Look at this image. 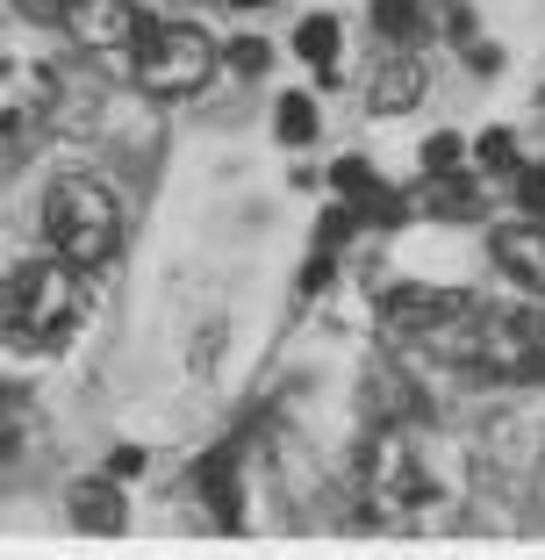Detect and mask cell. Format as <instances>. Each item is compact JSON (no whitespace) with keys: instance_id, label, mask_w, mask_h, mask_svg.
Wrapping results in <instances>:
<instances>
[{"instance_id":"2","label":"cell","mask_w":545,"mask_h":560,"mask_svg":"<svg viewBox=\"0 0 545 560\" xmlns=\"http://www.w3.org/2000/svg\"><path fill=\"white\" fill-rule=\"evenodd\" d=\"M80 266L72 259H22L15 273L0 280V338L15 352H58L80 330Z\"/></svg>"},{"instance_id":"11","label":"cell","mask_w":545,"mask_h":560,"mask_svg":"<svg viewBox=\"0 0 545 560\" xmlns=\"http://www.w3.org/2000/svg\"><path fill=\"white\" fill-rule=\"evenodd\" d=\"M66 511H72V525H80V532H94V539H116V532L130 525V511H122V489H116L108 475H86V481H72Z\"/></svg>"},{"instance_id":"22","label":"cell","mask_w":545,"mask_h":560,"mask_svg":"<svg viewBox=\"0 0 545 560\" xmlns=\"http://www.w3.org/2000/svg\"><path fill=\"white\" fill-rule=\"evenodd\" d=\"M337 187H345V195H366V187H374V173H366V159H337V173H331Z\"/></svg>"},{"instance_id":"20","label":"cell","mask_w":545,"mask_h":560,"mask_svg":"<svg viewBox=\"0 0 545 560\" xmlns=\"http://www.w3.org/2000/svg\"><path fill=\"white\" fill-rule=\"evenodd\" d=\"M460 137H452V130H438V137H430V144H424V173H452V165H460Z\"/></svg>"},{"instance_id":"24","label":"cell","mask_w":545,"mask_h":560,"mask_svg":"<svg viewBox=\"0 0 545 560\" xmlns=\"http://www.w3.org/2000/svg\"><path fill=\"white\" fill-rule=\"evenodd\" d=\"M230 8H265V0H230Z\"/></svg>"},{"instance_id":"10","label":"cell","mask_w":545,"mask_h":560,"mask_svg":"<svg viewBox=\"0 0 545 560\" xmlns=\"http://www.w3.org/2000/svg\"><path fill=\"white\" fill-rule=\"evenodd\" d=\"M488 252H496V266L517 280V288L545 295V223H502Z\"/></svg>"},{"instance_id":"5","label":"cell","mask_w":545,"mask_h":560,"mask_svg":"<svg viewBox=\"0 0 545 560\" xmlns=\"http://www.w3.org/2000/svg\"><path fill=\"white\" fill-rule=\"evenodd\" d=\"M215 66H223V50H215L194 22H151L130 80L144 86V94H158V101H180V94H201Z\"/></svg>"},{"instance_id":"8","label":"cell","mask_w":545,"mask_h":560,"mask_svg":"<svg viewBox=\"0 0 545 560\" xmlns=\"http://www.w3.org/2000/svg\"><path fill=\"white\" fill-rule=\"evenodd\" d=\"M44 108H50V72L0 58V137L36 130V122H44Z\"/></svg>"},{"instance_id":"13","label":"cell","mask_w":545,"mask_h":560,"mask_svg":"<svg viewBox=\"0 0 545 560\" xmlns=\"http://www.w3.org/2000/svg\"><path fill=\"white\" fill-rule=\"evenodd\" d=\"M424 209H430V215H446V223H466V215H481V187L466 180V173H430Z\"/></svg>"},{"instance_id":"12","label":"cell","mask_w":545,"mask_h":560,"mask_svg":"<svg viewBox=\"0 0 545 560\" xmlns=\"http://www.w3.org/2000/svg\"><path fill=\"white\" fill-rule=\"evenodd\" d=\"M416 101H424V66L402 50V58H388V66L374 72V86H366V108H374V116H402V108H416Z\"/></svg>"},{"instance_id":"15","label":"cell","mask_w":545,"mask_h":560,"mask_svg":"<svg viewBox=\"0 0 545 560\" xmlns=\"http://www.w3.org/2000/svg\"><path fill=\"white\" fill-rule=\"evenodd\" d=\"M295 50L309 58V66L331 72V58H337V22H331V15H309V22L295 30Z\"/></svg>"},{"instance_id":"23","label":"cell","mask_w":545,"mask_h":560,"mask_svg":"<svg viewBox=\"0 0 545 560\" xmlns=\"http://www.w3.org/2000/svg\"><path fill=\"white\" fill-rule=\"evenodd\" d=\"M517 187H524L531 209H545V165H517Z\"/></svg>"},{"instance_id":"1","label":"cell","mask_w":545,"mask_h":560,"mask_svg":"<svg viewBox=\"0 0 545 560\" xmlns=\"http://www.w3.org/2000/svg\"><path fill=\"white\" fill-rule=\"evenodd\" d=\"M438 360H452L460 374L481 381H545V324L524 310H488V302H466L460 316L424 338Z\"/></svg>"},{"instance_id":"4","label":"cell","mask_w":545,"mask_h":560,"mask_svg":"<svg viewBox=\"0 0 545 560\" xmlns=\"http://www.w3.org/2000/svg\"><path fill=\"white\" fill-rule=\"evenodd\" d=\"M44 237H50V252L72 259L80 273L116 259L122 209H116V195H108V180H94V173H66V180H50V195H44Z\"/></svg>"},{"instance_id":"21","label":"cell","mask_w":545,"mask_h":560,"mask_svg":"<svg viewBox=\"0 0 545 560\" xmlns=\"http://www.w3.org/2000/svg\"><path fill=\"white\" fill-rule=\"evenodd\" d=\"M15 8H22V22H58V30L72 15V0H15Z\"/></svg>"},{"instance_id":"18","label":"cell","mask_w":545,"mask_h":560,"mask_svg":"<svg viewBox=\"0 0 545 560\" xmlns=\"http://www.w3.org/2000/svg\"><path fill=\"white\" fill-rule=\"evenodd\" d=\"M352 231H359V209H352V201H345V209H331V215H323V223H316V252H337V245H345Z\"/></svg>"},{"instance_id":"6","label":"cell","mask_w":545,"mask_h":560,"mask_svg":"<svg viewBox=\"0 0 545 560\" xmlns=\"http://www.w3.org/2000/svg\"><path fill=\"white\" fill-rule=\"evenodd\" d=\"M66 30L80 36L86 58H116V66H137V50H144L151 22L137 15V0H72Z\"/></svg>"},{"instance_id":"19","label":"cell","mask_w":545,"mask_h":560,"mask_svg":"<svg viewBox=\"0 0 545 560\" xmlns=\"http://www.w3.org/2000/svg\"><path fill=\"white\" fill-rule=\"evenodd\" d=\"M265 66H273V50H265L259 36H245V44H230V72H245V80H259Z\"/></svg>"},{"instance_id":"9","label":"cell","mask_w":545,"mask_h":560,"mask_svg":"<svg viewBox=\"0 0 545 560\" xmlns=\"http://www.w3.org/2000/svg\"><path fill=\"white\" fill-rule=\"evenodd\" d=\"M237 453H245V439H223L209 460L194 467V495L209 503V517H215L223 532L245 525V511H237Z\"/></svg>"},{"instance_id":"7","label":"cell","mask_w":545,"mask_h":560,"mask_svg":"<svg viewBox=\"0 0 545 560\" xmlns=\"http://www.w3.org/2000/svg\"><path fill=\"white\" fill-rule=\"evenodd\" d=\"M466 302H474L466 288H424V280H402V288H388V295H380V330H388V338L424 346L430 330L446 324V316H460Z\"/></svg>"},{"instance_id":"17","label":"cell","mask_w":545,"mask_h":560,"mask_svg":"<svg viewBox=\"0 0 545 560\" xmlns=\"http://www.w3.org/2000/svg\"><path fill=\"white\" fill-rule=\"evenodd\" d=\"M474 151H481V165H488V173H517V165H524V159H517V137H510V130H488Z\"/></svg>"},{"instance_id":"16","label":"cell","mask_w":545,"mask_h":560,"mask_svg":"<svg viewBox=\"0 0 545 560\" xmlns=\"http://www.w3.org/2000/svg\"><path fill=\"white\" fill-rule=\"evenodd\" d=\"M309 137H316V101L281 94V144H309Z\"/></svg>"},{"instance_id":"3","label":"cell","mask_w":545,"mask_h":560,"mask_svg":"<svg viewBox=\"0 0 545 560\" xmlns=\"http://www.w3.org/2000/svg\"><path fill=\"white\" fill-rule=\"evenodd\" d=\"M352 481H359L374 525H416V517L438 511V475H430L424 445H416L395 417H380V424L359 439V467H352Z\"/></svg>"},{"instance_id":"14","label":"cell","mask_w":545,"mask_h":560,"mask_svg":"<svg viewBox=\"0 0 545 560\" xmlns=\"http://www.w3.org/2000/svg\"><path fill=\"white\" fill-rule=\"evenodd\" d=\"M374 36L410 50L416 36H424V8H416V0H374Z\"/></svg>"}]
</instances>
